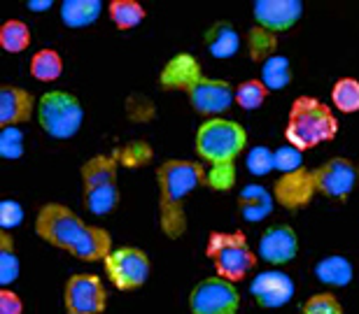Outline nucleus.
I'll return each mask as SVG.
<instances>
[{"label":"nucleus","instance_id":"f8f14e48","mask_svg":"<svg viewBox=\"0 0 359 314\" xmlns=\"http://www.w3.org/2000/svg\"><path fill=\"white\" fill-rule=\"evenodd\" d=\"M313 177H315L318 194L339 203L348 201L359 180L357 163L353 159H348V156H334V159H329L320 168L313 170Z\"/></svg>","mask_w":359,"mask_h":314},{"label":"nucleus","instance_id":"c85d7f7f","mask_svg":"<svg viewBox=\"0 0 359 314\" xmlns=\"http://www.w3.org/2000/svg\"><path fill=\"white\" fill-rule=\"evenodd\" d=\"M269 87L264 84L262 80H245L241 82L238 87L233 91V98H236V105L243 107L245 112H255L266 103L269 98Z\"/></svg>","mask_w":359,"mask_h":314},{"label":"nucleus","instance_id":"7c9ffc66","mask_svg":"<svg viewBox=\"0 0 359 314\" xmlns=\"http://www.w3.org/2000/svg\"><path fill=\"white\" fill-rule=\"evenodd\" d=\"M152 147L147 145L145 140H133L128 145L119 147V159H121V166L126 168H145L149 161H152Z\"/></svg>","mask_w":359,"mask_h":314},{"label":"nucleus","instance_id":"bb28decb","mask_svg":"<svg viewBox=\"0 0 359 314\" xmlns=\"http://www.w3.org/2000/svg\"><path fill=\"white\" fill-rule=\"evenodd\" d=\"M259 73H262L259 80L266 84L269 91H283L290 87V82H292V63L287 56L276 54L273 59L264 63Z\"/></svg>","mask_w":359,"mask_h":314},{"label":"nucleus","instance_id":"423d86ee","mask_svg":"<svg viewBox=\"0 0 359 314\" xmlns=\"http://www.w3.org/2000/svg\"><path fill=\"white\" fill-rule=\"evenodd\" d=\"M119 149L110 154H96L82 163V205L93 217H105L119 205Z\"/></svg>","mask_w":359,"mask_h":314},{"label":"nucleus","instance_id":"5701e85b","mask_svg":"<svg viewBox=\"0 0 359 314\" xmlns=\"http://www.w3.org/2000/svg\"><path fill=\"white\" fill-rule=\"evenodd\" d=\"M21 261L14 238L7 231H0V289H10L19 280Z\"/></svg>","mask_w":359,"mask_h":314},{"label":"nucleus","instance_id":"dca6fc26","mask_svg":"<svg viewBox=\"0 0 359 314\" xmlns=\"http://www.w3.org/2000/svg\"><path fill=\"white\" fill-rule=\"evenodd\" d=\"M250 296L259 308L278 310L294 298V282L283 270H264L250 282Z\"/></svg>","mask_w":359,"mask_h":314},{"label":"nucleus","instance_id":"f704fd0d","mask_svg":"<svg viewBox=\"0 0 359 314\" xmlns=\"http://www.w3.org/2000/svg\"><path fill=\"white\" fill-rule=\"evenodd\" d=\"M24 217H26V212L17 201H12V198L0 201V231L10 233L12 228L24 224Z\"/></svg>","mask_w":359,"mask_h":314},{"label":"nucleus","instance_id":"58836bf2","mask_svg":"<svg viewBox=\"0 0 359 314\" xmlns=\"http://www.w3.org/2000/svg\"><path fill=\"white\" fill-rule=\"evenodd\" d=\"M357 175H359V163H357Z\"/></svg>","mask_w":359,"mask_h":314},{"label":"nucleus","instance_id":"b1692460","mask_svg":"<svg viewBox=\"0 0 359 314\" xmlns=\"http://www.w3.org/2000/svg\"><path fill=\"white\" fill-rule=\"evenodd\" d=\"M107 14H110V21L119 31H133L138 28L142 21H145L147 12L138 0H112L107 5Z\"/></svg>","mask_w":359,"mask_h":314},{"label":"nucleus","instance_id":"9d476101","mask_svg":"<svg viewBox=\"0 0 359 314\" xmlns=\"http://www.w3.org/2000/svg\"><path fill=\"white\" fill-rule=\"evenodd\" d=\"M191 314H238L241 294L233 282L222 277H205L189 294Z\"/></svg>","mask_w":359,"mask_h":314},{"label":"nucleus","instance_id":"39448f33","mask_svg":"<svg viewBox=\"0 0 359 314\" xmlns=\"http://www.w3.org/2000/svg\"><path fill=\"white\" fill-rule=\"evenodd\" d=\"M339 135V119L327 103L318 101L315 96H299L287 114L285 140L299 152L332 142Z\"/></svg>","mask_w":359,"mask_h":314},{"label":"nucleus","instance_id":"aec40b11","mask_svg":"<svg viewBox=\"0 0 359 314\" xmlns=\"http://www.w3.org/2000/svg\"><path fill=\"white\" fill-rule=\"evenodd\" d=\"M315 280L327 284V287H348L355 277V268L346 256L341 254H329L325 259H320L313 268Z\"/></svg>","mask_w":359,"mask_h":314},{"label":"nucleus","instance_id":"f257e3e1","mask_svg":"<svg viewBox=\"0 0 359 314\" xmlns=\"http://www.w3.org/2000/svg\"><path fill=\"white\" fill-rule=\"evenodd\" d=\"M35 235L61 252L84 263H103L112 254V235L107 228L87 224L68 205L47 203L35 214Z\"/></svg>","mask_w":359,"mask_h":314},{"label":"nucleus","instance_id":"20e7f679","mask_svg":"<svg viewBox=\"0 0 359 314\" xmlns=\"http://www.w3.org/2000/svg\"><path fill=\"white\" fill-rule=\"evenodd\" d=\"M159 184V228L168 240H180L187 231L184 203L198 187H208L203 163L189 159H166L156 168Z\"/></svg>","mask_w":359,"mask_h":314},{"label":"nucleus","instance_id":"9b49d317","mask_svg":"<svg viewBox=\"0 0 359 314\" xmlns=\"http://www.w3.org/2000/svg\"><path fill=\"white\" fill-rule=\"evenodd\" d=\"M63 308L66 314H103L107 308L103 280L93 273L70 275L63 287Z\"/></svg>","mask_w":359,"mask_h":314},{"label":"nucleus","instance_id":"6ab92c4d","mask_svg":"<svg viewBox=\"0 0 359 314\" xmlns=\"http://www.w3.org/2000/svg\"><path fill=\"white\" fill-rule=\"evenodd\" d=\"M205 47L212 59L226 61L233 59L241 52V33L229 24V21H215V24L205 31Z\"/></svg>","mask_w":359,"mask_h":314},{"label":"nucleus","instance_id":"f03ea898","mask_svg":"<svg viewBox=\"0 0 359 314\" xmlns=\"http://www.w3.org/2000/svg\"><path fill=\"white\" fill-rule=\"evenodd\" d=\"M161 89L182 94L198 114L208 119L222 117L236 103L233 87L226 80L205 77L196 56L180 52L170 56L159 73Z\"/></svg>","mask_w":359,"mask_h":314},{"label":"nucleus","instance_id":"a878e982","mask_svg":"<svg viewBox=\"0 0 359 314\" xmlns=\"http://www.w3.org/2000/svg\"><path fill=\"white\" fill-rule=\"evenodd\" d=\"M0 47L7 54H21L31 47V28L21 19H7L0 26Z\"/></svg>","mask_w":359,"mask_h":314},{"label":"nucleus","instance_id":"cd10ccee","mask_svg":"<svg viewBox=\"0 0 359 314\" xmlns=\"http://www.w3.org/2000/svg\"><path fill=\"white\" fill-rule=\"evenodd\" d=\"M332 105L341 114L359 112V80L355 77H341L332 87Z\"/></svg>","mask_w":359,"mask_h":314},{"label":"nucleus","instance_id":"4be33fe9","mask_svg":"<svg viewBox=\"0 0 359 314\" xmlns=\"http://www.w3.org/2000/svg\"><path fill=\"white\" fill-rule=\"evenodd\" d=\"M278 45H280L278 35L266 31V28L252 26L245 35V47H248L250 59L255 63H259V66H264L269 59H273V56L278 54Z\"/></svg>","mask_w":359,"mask_h":314},{"label":"nucleus","instance_id":"a211bd4d","mask_svg":"<svg viewBox=\"0 0 359 314\" xmlns=\"http://www.w3.org/2000/svg\"><path fill=\"white\" fill-rule=\"evenodd\" d=\"M273 205H276V198L269 189H264L262 184H245L241 189L238 198H236V208L238 214L250 224H257V221H264L271 217Z\"/></svg>","mask_w":359,"mask_h":314},{"label":"nucleus","instance_id":"4468645a","mask_svg":"<svg viewBox=\"0 0 359 314\" xmlns=\"http://www.w3.org/2000/svg\"><path fill=\"white\" fill-rule=\"evenodd\" d=\"M252 17L255 26L280 35L301 21V17H304V3L301 0H257L252 5Z\"/></svg>","mask_w":359,"mask_h":314},{"label":"nucleus","instance_id":"412c9836","mask_svg":"<svg viewBox=\"0 0 359 314\" xmlns=\"http://www.w3.org/2000/svg\"><path fill=\"white\" fill-rule=\"evenodd\" d=\"M103 12V3L98 0H66L61 3V21L68 28H87L96 24Z\"/></svg>","mask_w":359,"mask_h":314},{"label":"nucleus","instance_id":"e433bc0d","mask_svg":"<svg viewBox=\"0 0 359 314\" xmlns=\"http://www.w3.org/2000/svg\"><path fill=\"white\" fill-rule=\"evenodd\" d=\"M140 112H145L149 119L154 117V103H149L147 98H142V96H135L128 101V117L131 119H138L142 121V114Z\"/></svg>","mask_w":359,"mask_h":314},{"label":"nucleus","instance_id":"0eeeda50","mask_svg":"<svg viewBox=\"0 0 359 314\" xmlns=\"http://www.w3.org/2000/svg\"><path fill=\"white\" fill-rule=\"evenodd\" d=\"M205 256L210 259L215 275L226 282H241L252 273L259 263L257 249L250 247L243 231H210L205 242Z\"/></svg>","mask_w":359,"mask_h":314},{"label":"nucleus","instance_id":"6e6552de","mask_svg":"<svg viewBox=\"0 0 359 314\" xmlns=\"http://www.w3.org/2000/svg\"><path fill=\"white\" fill-rule=\"evenodd\" d=\"M38 124L49 138L54 140H70L80 133L84 121V107L70 91L52 89L40 96L38 101Z\"/></svg>","mask_w":359,"mask_h":314},{"label":"nucleus","instance_id":"2f4dec72","mask_svg":"<svg viewBox=\"0 0 359 314\" xmlns=\"http://www.w3.org/2000/svg\"><path fill=\"white\" fill-rule=\"evenodd\" d=\"M24 131L19 126L14 128H3L0 133V156L7 161H17L24 156Z\"/></svg>","mask_w":359,"mask_h":314},{"label":"nucleus","instance_id":"473e14b6","mask_svg":"<svg viewBox=\"0 0 359 314\" xmlns=\"http://www.w3.org/2000/svg\"><path fill=\"white\" fill-rule=\"evenodd\" d=\"M301 314H346L334 294H315L304 303Z\"/></svg>","mask_w":359,"mask_h":314},{"label":"nucleus","instance_id":"ddd939ff","mask_svg":"<svg viewBox=\"0 0 359 314\" xmlns=\"http://www.w3.org/2000/svg\"><path fill=\"white\" fill-rule=\"evenodd\" d=\"M315 194H318V187H315V177L311 168H301L294 170V173L283 175L273 187V198H276L278 205H283L285 210L290 212H299L308 208L313 203Z\"/></svg>","mask_w":359,"mask_h":314},{"label":"nucleus","instance_id":"c9c22d12","mask_svg":"<svg viewBox=\"0 0 359 314\" xmlns=\"http://www.w3.org/2000/svg\"><path fill=\"white\" fill-rule=\"evenodd\" d=\"M0 314H24V301L17 291L0 289Z\"/></svg>","mask_w":359,"mask_h":314},{"label":"nucleus","instance_id":"72a5a7b5","mask_svg":"<svg viewBox=\"0 0 359 314\" xmlns=\"http://www.w3.org/2000/svg\"><path fill=\"white\" fill-rule=\"evenodd\" d=\"M273 154H276V170H280L283 175L304 168V152L294 149L292 145H283V147L273 149Z\"/></svg>","mask_w":359,"mask_h":314},{"label":"nucleus","instance_id":"1a4fd4ad","mask_svg":"<svg viewBox=\"0 0 359 314\" xmlns=\"http://www.w3.org/2000/svg\"><path fill=\"white\" fill-rule=\"evenodd\" d=\"M103 268L117 291H135L145 287L152 275V261L147 252L131 245L112 249V254L103 261Z\"/></svg>","mask_w":359,"mask_h":314},{"label":"nucleus","instance_id":"2eb2a0df","mask_svg":"<svg viewBox=\"0 0 359 314\" xmlns=\"http://www.w3.org/2000/svg\"><path fill=\"white\" fill-rule=\"evenodd\" d=\"M299 254V238L297 231L290 224H273L262 233L257 256L269 263V266H285L297 259Z\"/></svg>","mask_w":359,"mask_h":314},{"label":"nucleus","instance_id":"c756f323","mask_svg":"<svg viewBox=\"0 0 359 314\" xmlns=\"http://www.w3.org/2000/svg\"><path fill=\"white\" fill-rule=\"evenodd\" d=\"M245 166L250 175L266 177L269 173L276 170V154H273V149H269L266 145L252 147L245 156Z\"/></svg>","mask_w":359,"mask_h":314},{"label":"nucleus","instance_id":"4c0bfd02","mask_svg":"<svg viewBox=\"0 0 359 314\" xmlns=\"http://www.w3.org/2000/svg\"><path fill=\"white\" fill-rule=\"evenodd\" d=\"M26 7L31 12H47V10H52L54 3H52V0H42V3H38V0H31V3H26Z\"/></svg>","mask_w":359,"mask_h":314},{"label":"nucleus","instance_id":"393cba45","mask_svg":"<svg viewBox=\"0 0 359 314\" xmlns=\"http://www.w3.org/2000/svg\"><path fill=\"white\" fill-rule=\"evenodd\" d=\"M63 75V59L52 47H45L33 54L31 59V77L38 82H56Z\"/></svg>","mask_w":359,"mask_h":314},{"label":"nucleus","instance_id":"f3484780","mask_svg":"<svg viewBox=\"0 0 359 314\" xmlns=\"http://www.w3.org/2000/svg\"><path fill=\"white\" fill-rule=\"evenodd\" d=\"M35 112H38V103L31 91L14 87V84L0 87V126L3 128L26 124L33 119Z\"/></svg>","mask_w":359,"mask_h":314},{"label":"nucleus","instance_id":"7ed1b4c3","mask_svg":"<svg viewBox=\"0 0 359 314\" xmlns=\"http://www.w3.org/2000/svg\"><path fill=\"white\" fill-rule=\"evenodd\" d=\"M248 131L238 121L215 117L205 119L198 126L194 149L198 159L205 161L208 170V187L215 191H229L236 184V161L245 152Z\"/></svg>","mask_w":359,"mask_h":314}]
</instances>
